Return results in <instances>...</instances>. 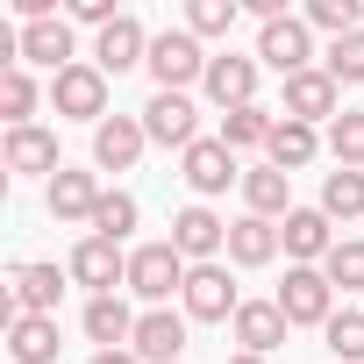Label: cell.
Masks as SVG:
<instances>
[{"mask_svg":"<svg viewBox=\"0 0 364 364\" xmlns=\"http://www.w3.org/2000/svg\"><path fill=\"white\" fill-rule=\"evenodd\" d=\"M186 272H193V264L171 250V236H164V243H136V250H129V293H136V300H150V307H164L171 293H186Z\"/></svg>","mask_w":364,"mask_h":364,"instance_id":"1","label":"cell"},{"mask_svg":"<svg viewBox=\"0 0 364 364\" xmlns=\"http://www.w3.org/2000/svg\"><path fill=\"white\" fill-rule=\"evenodd\" d=\"M272 300H279V314L293 328H328V314H336V286H328L321 264H286V286Z\"/></svg>","mask_w":364,"mask_h":364,"instance_id":"2","label":"cell"},{"mask_svg":"<svg viewBox=\"0 0 364 364\" xmlns=\"http://www.w3.org/2000/svg\"><path fill=\"white\" fill-rule=\"evenodd\" d=\"M150 79H157V93H186V86H200V79H208L200 36H193V29H164V36H150Z\"/></svg>","mask_w":364,"mask_h":364,"instance_id":"3","label":"cell"},{"mask_svg":"<svg viewBox=\"0 0 364 364\" xmlns=\"http://www.w3.org/2000/svg\"><path fill=\"white\" fill-rule=\"evenodd\" d=\"M257 65H272L279 79L314 72V29H307V15H279V22H264V29H257Z\"/></svg>","mask_w":364,"mask_h":364,"instance_id":"4","label":"cell"},{"mask_svg":"<svg viewBox=\"0 0 364 364\" xmlns=\"http://www.w3.org/2000/svg\"><path fill=\"white\" fill-rule=\"evenodd\" d=\"M50 107H58L65 122H93V129H100V122H107V72H100L93 58H79L72 72L50 79Z\"/></svg>","mask_w":364,"mask_h":364,"instance_id":"5","label":"cell"},{"mask_svg":"<svg viewBox=\"0 0 364 364\" xmlns=\"http://www.w3.org/2000/svg\"><path fill=\"white\" fill-rule=\"evenodd\" d=\"M178 178L193 186V200H215V193L243 186V164H236V150H229L222 136H200L186 157H178Z\"/></svg>","mask_w":364,"mask_h":364,"instance_id":"6","label":"cell"},{"mask_svg":"<svg viewBox=\"0 0 364 364\" xmlns=\"http://www.w3.org/2000/svg\"><path fill=\"white\" fill-rule=\"evenodd\" d=\"M143 136L186 157V150L200 143V107H193V93H150V100H143Z\"/></svg>","mask_w":364,"mask_h":364,"instance_id":"7","label":"cell"},{"mask_svg":"<svg viewBox=\"0 0 364 364\" xmlns=\"http://www.w3.org/2000/svg\"><path fill=\"white\" fill-rule=\"evenodd\" d=\"M171 250L186 257V264H215L222 250H229V222L208 208V200H193V208H178L171 215Z\"/></svg>","mask_w":364,"mask_h":364,"instance_id":"8","label":"cell"},{"mask_svg":"<svg viewBox=\"0 0 364 364\" xmlns=\"http://www.w3.org/2000/svg\"><path fill=\"white\" fill-rule=\"evenodd\" d=\"M186 321H236V307H243V293H236V279H229V264H193L186 272Z\"/></svg>","mask_w":364,"mask_h":364,"instance_id":"9","label":"cell"},{"mask_svg":"<svg viewBox=\"0 0 364 364\" xmlns=\"http://www.w3.org/2000/svg\"><path fill=\"white\" fill-rule=\"evenodd\" d=\"M65 272H72V286H93V300H100V293L129 286V250L107 243V236H79V250H72Z\"/></svg>","mask_w":364,"mask_h":364,"instance_id":"10","label":"cell"},{"mask_svg":"<svg viewBox=\"0 0 364 364\" xmlns=\"http://www.w3.org/2000/svg\"><path fill=\"white\" fill-rule=\"evenodd\" d=\"M200 93H208L222 114H236V107H257V58H236V50L208 58V79H200Z\"/></svg>","mask_w":364,"mask_h":364,"instance_id":"11","label":"cell"},{"mask_svg":"<svg viewBox=\"0 0 364 364\" xmlns=\"http://www.w3.org/2000/svg\"><path fill=\"white\" fill-rule=\"evenodd\" d=\"M286 122H307V129H321V122H336L343 114V86L314 65V72H300V79H286V107H279Z\"/></svg>","mask_w":364,"mask_h":364,"instance_id":"12","label":"cell"},{"mask_svg":"<svg viewBox=\"0 0 364 364\" xmlns=\"http://www.w3.org/2000/svg\"><path fill=\"white\" fill-rule=\"evenodd\" d=\"M0 164H8V171H22V178H43V186H50V178L65 171V157H58V136L50 129H8V143H0Z\"/></svg>","mask_w":364,"mask_h":364,"instance_id":"13","label":"cell"},{"mask_svg":"<svg viewBox=\"0 0 364 364\" xmlns=\"http://www.w3.org/2000/svg\"><path fill=\"white\" fill-rule=\"evenodd\" d=\"M93 65H100L107 79H122L129 65H150V29H143L136 15H122V22H107V29L93 36Z\"/></svg>","mask_w":364,"mask_h":364,"instance_id":"14","label":"cell"},{"mask_svg":"<svg viewBox=\"0 0 364 364\" xmlns=\"http://www.w3.org/2000/svg\"><path fill=\"white\" fill-rule=\"evenodd\" d=\"M279 243H286L293 264H328V250H336V222H328L321 208H293V215L279 222Z\"/></svg>","mask_w":364,"mask_h":364,"instance_id":"15","label":"cell"},{"mask_svg":"<svg viewBox=\"0 0 364 364\" xmlns=\"http://www.w3.org/2000/svg\"><path fill=\"white\" fill-rule=\"evenodd\" d=\"M143 150H150L143 114H107V122L93 129V164H100V171H129Z\"/></svg>","mask_w":364,"mask_h":364,"instance_id":"16","label":"cell"},{"mask_svg":"<svg viewBox=\"0 0 364 364\" xmlns=\"http://www.w3.org/2000/svg\"><path fill=\"white\" fill-rule=\"evenodd\" d=\"M229 328H236V343H243V357H272V350H279V343L293 336V321L279 314V300H243Z\"/></svg>","mask_w":364,"mask_h":364,"instance_id":"17","label":"cell"},{"mask_svg":"<svg viewBox=\"0 0 364 364\" xmlns=\"http://www.w3.org/2000/svg\"><path fill=\"white\" fill-rule=\"evenodd\" d=\"M100 193H107V186H100L93 171H72V164H65L50 186H43V208H50V222H93Z\"/></svg>","mask_w":364,"mask_h":364,"instance_id":"18","label":"cell"},{"mask_svg":"<svg viewBox=\"0 0 364 364\" xmlns=\"http://www.w3.org/2000/svg\"><path fill=\"white\" fill-rule=\"evenodd\" d=\"M143 364H178L186 357V314H171V307H150L136 321V343H129Z\"/></svg>","mask_w":364,"mask_h":364,"instance_id":"19","label":"cell"},{"mask_svg":"<svg viewBox=\"0 0 364 364\" xmlns=\"http://www.w3.org/2000/svg\"><path fill=\"white\" fill-rule=\"evenodd\" d=\"M22 65H43L50 79L72 72V65H79V58H72V22H65V15H50V22H22Z\"/></svg>","mask_w":364,"mask_h":364,"instance_id":"20","label":"cell"},{"mask_svg":"<svg viewBox=\"0 0 364 364\" xmlns=\"http://www.w3.org/2000/svg\"><path fill=\"white\" fill-rule=\"evenodd\" d=\"M243 215L286 222V215H293V171H279V164H250V171H243Z\"/></svg>","mask_w":364,"mask_h":364,"instance_id":"21","label":"cell"},{"mask_svg":"<svg viewBox=\"0 0 364 364\" xmlns=\"http://www.w3.org/2000/svg\"><path fill=\"white\" fill-rule=\"evenodd\" d=\"M279 250H286V243H279V222H264V215H236V222H229V264L264 272Z\"/></svg>","mask_w":364,"mask_h":364,"instance_id":"22","label":"cell"},{"mask_svg":"<svg viewBox=\"0 0 364 364\" xmlns=\"http://www.w3.org/2000/svg\"><path fill=\"white\" fill-rule=\"evenodd\" d=\"M136 321H143V314H129V300H122V293L86 300V336H93L100 350H129V343H136Z\"/></svg>","mask_w":364,"mask_h":364,"instance_id":"23","label":"cell"},{"mask_svg":"<svg viewBox=\"0 0 364 364\" xmlns=\"http://www.w3.org/2000/svg\"><path fill=\"white\" fill-rule=\"evenodd\" d=\"M321 150H328V143H321V129H307V122H286V114H279L264 164H279V171H307V164H314Z\"/></svg>","mask_w":364,"mask_h":364,"instance_id":"24","label":"cell"},{"mask_svg":"<svg viewBox=\"0 0 364 364\" xmlns=\"http://www.w3.org/2000/svg\"><path fill=\"white\" fill-rule=\"evenodd\" d=\"M65 279H72V272H58V264H15V307H22V314H58Z\"/></svg>","mask_w":364,"mask_h":364,"instance_id":"25","label":"cell"},{"mask_svg":"<svg viewBox=\"0 0 364 364\" xmlns=\"http://www.w3.org/2000/svg\"><path fill=\"white\" fill-rule=\"evenodd\" d=\"M8 350H15V364H58V314H22L15 328H8Z\"/></svg>","mask_w":364,"mask_h":364,"instance_id":"26","label":"cell"},{"mask_svg":"<svg viewBox=\"0 0 364 364\" xmlns=\"http://www.w3.org/2000/svg\"><path fill=\"white\" fill-rule=\"evenodd\" d=\"M272 129H279V114L272 107H236V114H222V143L243 157V150H272Z\"/></svg>","mask_w":364,"mask_h":364,"instance_id":"27","label":"cell"},{"mask_svg":"<svg viewBox=\"0 0 364 364\" xmlns=\"http://www.w3.org/2000/svg\"><path fill=\"white\" fill-rule=\"evenodd\" d=\"M321 215L328 222H357L364 215V171H321Z\"/></svg>","mask_w":364,"mask_h":364,"instance_id":"28","label":"cell"},{"mask_svg":"<svg viewBox=\"0 0 364 364\" xmlns=\"http://www.w3.org/2000/svg\"><path fill=\"white\" fill-rule=\"evenodd\" d=\"M321 143H328V157H336L343 171H364V107H343V114L321 129Z\"/></svg>","mask_w":364,"mask_h":364,"instance_id":"29","label":"cell"},{"mask_svg":"<svg viewBox=\"0 0 364 364\" xmlns=\"http://www.w3.org/2000/svg\"><path fill=\"white\" fill-rule=\"evenodd\" d=\"M321 343H328V364H364V314L357 307H336L328 328H321Z\"/></svg>","mask_w":364,"mask_h":364,"instance_id":"30","label":"cell"},{"mask_svg":"<svg viewBox=\"0 0 364 364\" xmlns=\"http://www.w3.org/2000/svg\"><path fill=\"white\" fill-rule=\"evenodd\" d=\"M129 229H136V193H100V208H93V222H86V236H107V243H129Z\"/></svg>","mask_w":364,"mask_h":364,"instance_id":"31","label":"cell"},{"mask_svg":"<svg viewBox=\"0 0 364 364\" xmlns=\"http://www.w3.org/2000/svg\"><path fill=\"white\" fill-rule=\"evenodd\" d=\"M307 29H321V36H357L364 29V8H357V0H307Z\"/></svg>","mask_w":364,"mask_h":364,"instance_id":"32","label":"cell"},{"mask_svg":"<svg viewBox=\"0 0 364 364\" xmlns=\"http://www.w3.org/2000/svg\"><path fill=\"white\" fill-rule=\"evenodd\" d=\"M36 79L15 65V72H0V114H8V129H29V114H36Z\"/></svg>","mask_w":364,"mask_h":364,"instance_id":"33","label":"cell"},{"mask_svg":"<svg viewBox=\"0 0 364 364\" xmlns=\"http://www.w3.org/2000/svg\"><path fill=\"white\" fill-rule=\"evenodd\" d=\"M321 72H328L336 86H364V29H357V36H343V43H328Z\"/></svg>","mask_w":364,"mask_h":364,"instance_id":"34","label":"cell"},{"mask_svg":"<svg viewBox=\"0 0 364 364\" xmlns=\"http://www.w3.org/2000/svg\"><path fill=\"white\" fill-rule=\"evenodd\" d=\"M321 272H328V286H357V293H364V236H350V243H336Z\"/></svg>","mask_w":364,"mask_h":364,"instance_id":"35","label":"cell"},{"mask_svg":"<svg viewBox=\"0 0 364 364\" xmlns=\"http://www.w3.org/2000/svg\"><path fill=\"white\" fill-rule=\"evenodd\" d=\"M186 29H193V36H229V29H236V0H193V8H186Z\"/></svg>","mask_w":364,"mask_h":364,"instance_id":"36","label":"cell"},{"mask_svg":"<svg viewBox=\"0 0 364 364\" xmlns=\"http://www.w3.org/2000/svg\"><path fill=\"white\" fill-rule=\"evenodd\" d=\"M72 22H86V29H107V22H122V8H114V0H72Z\"/></svg>","mask_w":364,"mask_h":364,"instance_id":"37","label":"cell"},{"mask_svg":"<svg viewBox=\"0 0 364 364\" xmlns=\"http://www.w3.org/2000/svg\"><path fill=\"white\" fill-rule=\"evenodd\" d=\"M86 364H143V357H136V350H93Z\"/></svg>","mask_w":364,"mask_h":364,"instance_id":"38","label":"cell"},{"mask_svg":"<svg viewBox=\"0 0 364 364\" xmlns=\"http://www.w3.org/2000/svg\"><path fill=\"white\" fill-rule=\"evenodd\" d=\"M229 364H272V357H243V350H236V357H229Z\"/></svg>","mask_w":364,"mask_h":364,"instance_id":"39","label":"cell"}]
</instances>
